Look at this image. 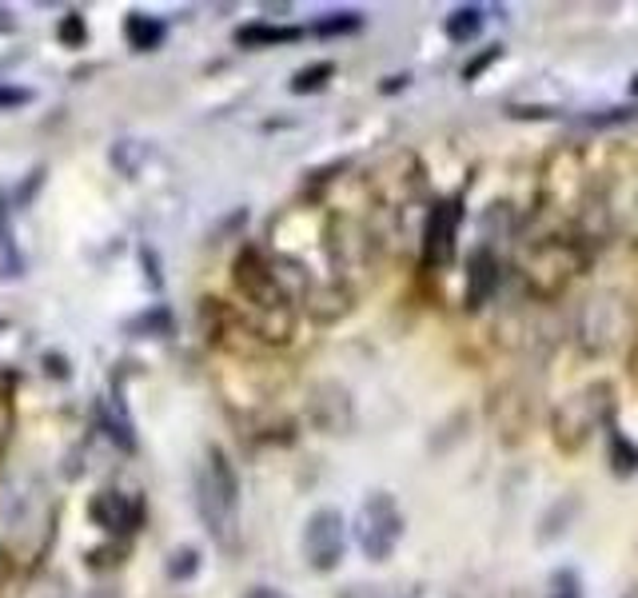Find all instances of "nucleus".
<instances>
[{
  "instance_id": "f257e3e1",
  "label": "nucleus",
  "mask_w": 638,
  "mask_h": 598,
  "mask_svg": "<svg viewBox=\"0 0 638 598\" xmlns=\"http://www.w3.org/2000/svg\"><path fill=\"white\" fill-rule=\"evenodd\" d=\"M196 511L216 547L240 543V479L220 447H208L196 467Z\"/></svg>"
},
{
  "instance_id": "f03ea898",
  "label": "nucleus",
  "mask_w": 638,
  "mask_h": 598,
  "mask_svg": "<svg viewBox=\"0 0 638 598\" xmlns=\"http://www.w3.org/2000/svg\"><path fill=\"white\" fill-rule=\"evenodd\" d=\"M404 538V511L387 491H371L356 511V543L371 562H387Z\"/></svg>"
},
{
  "instance_id": "7ed1b4c3",
  "label": "nucleus",
  "mask_w": 638,
  "mask_h": 598,
  "mask_svg": "<svg viewBox=\"0 0 638 598\" xmlns=\"http://www.w3.org/2000/svg\"><path fill=\"white\" fill-rule=\"evenodd\" d=\"M611 383H590V387L575 391L571 399H563V407L554 411V443L563 451H578L590 440V431L611 416Z\"/></svg>"
},
{
  "instance_id": "20e7f679",
  "label": "nucleus",
  "mask_w": 638,
  "mask_h": 598,
  "mask_svg": "<svg viewBox=\"0 0 638 598\" xmlns=\"http://www.w3.org/2000/svg\"><path fill=\"white\" fill-rule=\"evenodd\" d=\"M232 283H235V292L244 295L256 311H264V316L288 311V300H292V295L283 292L280 271H271V264L264 259L259 247H252V244L240 247V256H235V264H232Z\"/></svg>"
},
{
  "instance_id": "39448f33",
  "label": "nucleus",
  "mask_w": 638,
  "mask_h": 598,
  "mask_svg": "<svg viewBox=\"0 0 638 598\" xmlns=\"http://www.w3.org/2000/svg\"><path fill=\"white\" fill-rule=\"evenodd\" d=\"M347 550V523L335 507H319L304 526V559L311 571H335Z\"/></svg>"
},
{
  "instance_id": "423d86ee",
  "label": "nucleus",
  "mask_w": 638,
  "mask_h": 598,
  "mask_svg": "<svg viewBox=\"0 0 638 598\" xmlns=\"http://www.w3.org/2000/svg\"><path fill=\"white\" fill-rule=\"evenodd\" d=\"M459 224H463V204H459V200H439V204L428 212V224H423V247H419V256H423L428 268L439 271L455 259Z\"/></svg>"
},
{
  "instance_id": "0eeeda50",
  "label": "nucleus",
  "mask_w": 638,
  "mask_h": 598,
  "mask_svg": "<svg viewBox=\"0 0 638 598\" xmlns=\"http://www.w3.org/2000/svg\"><path fill=\"white\" fill-rule=\"evenodd\" d=\"M523 268H527L523 276H527V280L535 283L543 295H551V292H559V288H563V283L578 271V256L566 244L551 240V244L531 247L527 259H523Z\"/></svg>"
},
{
  "instance_id": "6e6552de",
  "label": "nucleus",
  "mask_w": 638,
  "mask_h": 598,
  "mask_svg": "<svg viewBox=\"0 0 638 598\" xmlns=\"http://www.w3.org/2000/svg\"><path fill=\"white\" fill-rule=\"evenodd\" d=\"M88 514L97 519L109 535H132V531H140V523H144V499L140 495H132V491H100L97 499H92V507H88Z\"/></svg>"
},
{
  "instance_id": "1a4fd4ad",
  "label": "nucleus",
  "mask_w": 638,
  "mask_h": 598,
  "mask_svg": "<svg viewBox=\"0 0 638 598\" xmlns=\"http://www.w3.org/2000/svg\"><path fill=\"white\" fill-rule=\"evenodd\" d=\"M495 283H499V264H495V256L487 247H478L475 256H471V264H467V307L478 311V307L492 300Z\"/></svg>"
},
{
  "instance_id": "9d476101",
  "label": "nucleus",
  "mask_w": 638,
  "mask_h": 598,
  "mask_svg": "<svg viewBox=\"0 0 638 598\" xmlns=\"http://www.w3.org/2000/svg\"><path fill=\"white\" fill-rule=\"evenodd\" d=\"M292 40H299V28H292V25L256 21V25L235 28V44H240V49H280V44H292Z\"/></svg>"
},
{
  "instance_id": "9b49d317",
  "label": "nucleus",
  "mask_w": 638,
  "mask_h": 598,
  "mask_svg": "<svg viewBox=\"0 0 638 598\" xmlns=\"http://www.w3.org/2000/svg\"><path fill=\"white\" fill-rule=\"evenodd\" d=\"M124 37H128V44H132L136 52H152L164 44L168 28H164V21H156V16L128 13V21H124Z\"/></svg>"
},
{
  "instance_id": "f8f14e48",
  "label": "nucleus",
  "mask_w": 638,
  "mask_h": 598,
  "mask_svg": "<svg viewBox=\"0 0 638 598\" xmlns=\"http://www.w3.org/2000/svg\"><path fill=\"white\" fill-rule=\"evenodd\" d=\"M100 423H104V431H109V440L116 443V447H124V451H132V447H136L132 416L124 411L116 395H109V399L100 404Z\"/></svg>"
},
{
  "instance_id": "ddd939ff",
  "label": "nucleus",
  "mask_w": 638,
  "mask_h": 598,
  "mask_svg": "<svg viewBox=\"0 0 638 598\" xmlns=\"http://www.w3.org/2000/svg\"><path fill=\"white\" fill-rule=\"evenodd\" d=\"M0 271H4V276H21V271H25V256H21V247H16L13 216H9V200H4V195H0Z\"/></svg>"
},
{
  "instance_id": "4468645a",
  "label": "nucleus",
  "mask_w": 638,
  "mask_h": 598,
  "mask_svg": "<svg viewBox=\"0 0 638 598\" xmlns=\"http://www.w3.org/2000/svg\"><path fill=\"white\" fill-rule=\"evenodd\" d=\"M447 37L455 40V44H467V40H475L478 33H483V9L478 4H459L451 16H447Z\"/></svg>"
},
{
  "instance_id": "2eb2a0df",
  "label": "nucleus",
  "mask_w": 638,
  "mask_h": 598,
  "mask_svg": "<svg viewBox=\"0 0 638 598\" xmlns=\"http://www.w3.org/2000/svg\"><path fill=\"white\" fill-rule=\"evenodd\" d=\"M611 471L623 479L638 471V447L626 440V431H618V428H611Z\"/></svg>"
},
{
  "instance_id": "dca6fc26",
  "label": "nucleus",
  "mask_w": 638,
  "mask_h": 598,
  "mask_svg": "<svg viewBox=\"0 0 638 598\" xmlns=\"http://www.w3.org/2000/svg\"><path fill=\"white\" fill-rule=\"evenodd\" d=\"M13 387H16L13 371H0V455H4V447H9V440H13V428H16Z\"/></svg>"
},
{
  "instance_id": "f3484780",
  "label": "nucleus",
  "mask_w": 638,
  "mask_h": 598,
  "mask_svg": "<svg viewBox=\"0 0 638 598\" xmlns=\"http://www.w3.org/2000/svg\"><path fill=\"white\" fill-rule=\"evenodd\" d=\"M128 331L132 335H144V340H156V335H168L173 331V311L168 307H148L144 316H136L132 323H128Z\"/></svg>"
},
{
  "instance_id": "a211bd4d",
  "label": "nucleus",
  "mask_w": 638,
  "mask_h": 598,
  "mask_svg": "<svg viewBox=\"0 0 638 598\" xmlns=\"http://www.w3.org/2000/svg\"><path fill=\"white\" fill-rule=\"evenodd\" d=\"M335 76V64L332 61H319V64H307V68H299V73L292 76V92H299V97H307V92H319V88H328V80Z\"/></svg>"
},
{
  "instance_id": "6ab92c4d",
  "label": "nucleus",
  "mask_w": 638,
  "mask_h": 598,
  "mask_svg": "<svg viewBox=\"0 0 638 598\" xmlns=\"http://www.w3.org/2000/svg\"><path fill=\"white\" fill-rule=\"evenodd\" d=\"M140 160H144V144H136V140H116V144H112V164H116V171H124V176H136V171H140Z\"/></svg>"
},
{
  "instance_id": "aec40b11",
  "label": "nucleus",
  "mask_w": 638,
  "mask_h": 598,
  "mask_svg": "<svg viewBox=\"0 0 638 598\" xmlns=\"http://www.w3.org/2000/svg\"><path fill=\"white\" fill-rule=\"evenodd\" d=\"M543 598H583V583H578V574L566 571V567L551 571V578H547V595Z\"/></svg>"
},
{
  "instance_id": "412c9836",
  "label": "nucleus",
  "mask_w": 638,
  "mask_h": 598,
  "mask_svg": "<svg viewBox=\"0 0 638 598\" xmlns=\"http://www.w3.org/2000/svg\"><path fill=\"white\" fill-rule=\"evenodd\" d=\"M359 25H363L359 13H332V16H323V21H316V37H347V33H356Z\"/></svg>"
},
{
  "instance_id": "4be33fe9",
  "label": "nucleus",
  "mask_w": 638,
  "mask_h": 598,
  "mask_svg": "<svg viewBox=\"0 0 638 598\" xmlns=\"http://www.w3.org/2000/svg\"><path fill=\"white\" fill-rule=\"evenodd\" d=\"M200 571V555L192 547H180L168 559V578H176V583H184V578H192V574Z\"/></svg>"
},
{
  "instance_id": "5701e85b",
  "label": "nucleus",
  "mask_w": 638,
  "mask_h": 598,
  "mask_svg": "<svg viewBox=\"0 0 638 598\" xmlns=\"http://www.w3.org/2000/svg\"><path fill=\"white\" fill-rule=\"evenodd\" d=\"M61 40L68 44V49H80L85 44V16L80 13H68L61 21Z\"/></svg>"
},
{
  "instance_id": "b1692460",
  "label": "nucleus",
  "mask_w": 638,
  "mask_h": 598,
  "mask_svg": "<svg viewBox=\"0 0 638 598\" xmlns=\"http://www.w3.org/2000/svg\"><path fill=\"white\" fill-rule=\"evenodd\" d=\"M499 56H503V49H499V44H492L487 52H478L475 61H471V64L463 68V80H475V76L483 73V68H492V64L499 61Z\"/></svg>"
},
{
  "instance_id": "393cba45",
  "label": "nucleus",
  "mask_w": 638,
  "mask_h": 598,
  "mask_svg": "<svg viewBox=\"0 0 638 598\" xmlns=\"http://www.w3.org/2000/svg\"><path fill=\"white\" fill-rule=\"evenodd\" d=\"M28 92L25 88H0V109H16V104H25Z\"/></svg>"
},
{
  "instance_id": "a878e982",
  "label": "nucleus",
  "mask_w": 638,
  "mask_h": 598,
  "mask_svg": "<svg viewBox=\"0 0 638 598\" xmlns=\"http://www.w3.org/2000/svg\"><path fill=\"white\" fill-rule=\"evenodd\" d=\"M244 598H288L283 590H276V586H252Z\"/></svg>"
},
{
  "instance_id": "bb28decb",
  "label": "nucleus",
  "mask_w": 638,
  "mask_h": 598,
  "mask_svg": "<svg viewBox=\"0 0 638 598\" xmlns=\"http://www.w3.org/2000/svg\"><path fill=\"white\" fill-rule=\"evenodd\" d=\"M44 364H49V371H52V376H56V379H61V376H68V364H61V355H49V359H44Z\"/></svg>"
},
{
  "instance_id": "cd10ccee",
  "label": "nucleus",
  "mask_w": 638,
  "mask_h": 598,
  "mask_svg": "<svg viewBox=\"0 0 638 598\" xmlns=\"http://www.w3.org/2000/svg\"><path fill=\"white\" fill-rule=\"evenodd\" d=\"M495 598H531V595H523V590H503V595H495Z\"/></svg>"
},
{
  "instance_id": "c85d7f7f",
  "label": "nucleus",
  "mask_w": 638,
  "mask_h": 598,
  "mask_svg": "<svg viewBox=\"0 0 638 598\" xmlns=\"http://www.w3.org/2000/svg\"><path fill=\"white\" fill-rule=\"evenodd\" d=\"M92 598H116V595H109V590H100V595H92Z\"/></svg>"
},
{
  "instance_id": "c756f323",
  "label": "nucleus",
  "mask_w": 638,
  "mask_h": 598,
  "mask_svg": "<svg viewBox=\"0 0 638 598\" xmlns=\"http://www.w3.org/2000/svg\"><path fill=\"white\" fill-rule=\"evenodd\" d=\"M623 598H638V590H626V595Z\"/></svg>"
}]
</instances>
